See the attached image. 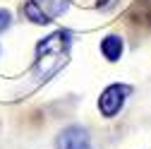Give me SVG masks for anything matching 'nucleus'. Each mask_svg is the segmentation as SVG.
<instances>
[{
  "instance_id": "nucleus-1",
  "label": "nucleus",
  "mask_w": 151,
  "mask_h": 149,
  "mask_svg": "<svg viewBox=\"0 0 151 149\" xmlns=\"http://www.w3.org/2000/svg\"><path fill=\"white\" fill-rule=\"evenodd\" d=\"M70 43H72V34L63 31V29L46 36L43 41H39V46H36V63H34V74L39 82L50 80L65 65L67 53H70Z\"/></svg>"
},
{
  "instance_id": "nucleus-2",
  "label": "nucleus",
  "mask_w": 151,
  "mask_h": 149,
  "mask_svg": "<svg viewBox=\"0 0 151 149\" xmlns=\"http://www.w3.org/2000/svg\"><path fill=\"white\" fill-rule=\"evenodd\" d=\"M70 5V0H27L24 17L34 24H48L55 17H60Z\"/></svg>"
},
{
  "instance_id": "nucleus-3",
  "label": "nucleus",
  "mask_w": 151,
  "mask_h": 149,
  "mask_svg": "<svg viewBox=\"0 0 151 149\" xmlns=\"http://www.w3.org/2000/svg\"><path fill=\"white\" fill-rule=\"evenodd\" d=\"M132 94V89L127 84H110L103 89V94L99 99V111L106 118H113L120 113V108L125 106V99Z\"/></svg>"
},
{
  "instance_id": "nucleus-4",
  "label": "nucleus",
  "mask_w": 151,
  "mask_h": 149,
  "mask_svg": "<svg viewBox=\"0 0 151 149\" xmlns=\"http://www.w3.org/2000/svg\"><path fill=\"white\" fill-rule=\"evenodd\" d=\"M55 149H91V140L89 132L79 125L65 127L58 135V142H55Z\"/></svg>"
},
{
  "instance_id": "nucleus-5",
  "label": "nucleus",
  "mask_w": 151,
  "mask_h": 149,
  "mask_svg": "<svg viewBox=\"0 0 151 149\" xmlns=\"http://www.w3.org/2000/svg\"><path fill=\"white\" fill-rule=\"evenodd\" d=\"M101 53L106 55L110 63H115L122 55V39H120V36H106V39L101 41Z\"/></svg>"
},
{
  "instance_id": "nucleus-6",
  "label": "nucleus",
  "mask_w": 151,
  "mask_h": 149,
  "mask_svg": "<svg viewBox=\"0 0 151 149\" xmlns=\"http://www.w3.org/2000/svg\"><path fill=\"white\" fill-rule=\"evenodd\" d=\"M10 24H12V14H10L7 10H0V34H3Z\"/></svg>"
}]
</instances>
